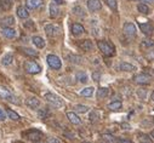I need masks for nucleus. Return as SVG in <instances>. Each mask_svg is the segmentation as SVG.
<instances>
[{"label":"nucleus","instance_id":"27","mask_svg":"<svg viewBox=\"0 0 154 143\" xmlns=\"http://www.w3.org/2000/svg\"><path fill=\"white\" fill-rule=\"evenodd\" d=\"M108 93H109V89H107V87H100L97 90V98L98 99L106 98L108 96Z\"/></svg>","mask_w":154,"mask_h":143},{"label":"nucleus","instance_id":"28","mask_svg":"<svg viewBox=\"0 0 154 143\" xmlns=\"http://www.w3.org/2000/svg\"><path fill=\"white\" fill-rule=\"evenodd\" d=\"M75 78L79 83H83V84H85L88 81V75L85 72H78V73L75 74Z\"/></svg>","mask_w":154,"mask_h":143},{"label":"nucleus","instance_id":"2","mask_svg":"<svg viewBox=\"0 0 154 143\" xmlns=\"http://www.w3.org/2000/svg\"><path fill=\"white\" fill-rule=\"evenodd\" d=\"M97 46H98L100 51H101L104 56L112 57V56L115 55V49H114V46H113L110 43H108V41H103V40H101V41L97 43Z\"/></svg>","mask_w":154,"mask_h":143},{"label":"nucleus","instance_id":"17","mask_svg":"<svg viewBox=\"0 0 154 143\" xmlns=\"http://www.w3.org/2000/svg\"><path fill=\"white\" fill-rule=\"evenodd\" d=\"M67 118H68V120L72 123V124H74V125H79V124H82V119L76 115L74 112H68L67 113Z\"/></svg>","mask_w":154,"mask_h":143},{"label":"nucleus","instance_id":"43","mask_svg":"<svg viewBox=\"0 0 154 143\" xmlns=\"http://www.w3.org/2000/svg\"><path fill=\"white\" fill-rule=\"evenodd\" d=\"M5 119H6V113L0 108V121H4Z\"/></svg>","mask_w":154,"mask_h":143},{"label":"nucleus","instance_id":"51","mask_svg":"<svg viewBox=\"0 0 154 143\" xmlns=\"http://www.w3.org/2000/svg\"><path fill=\"white\" fill-rule=\"evenodd\" d=\"M141 143H150V142H141Z\"/></svg>","mask_w":154,"mask_h":143},{"label":"nucleus","instance_id":"8","mask_svg":"<svg viewBox=\"0 0 154 143\" xmlns=\"http://www.w3.org/2000/svg\"><path fill=\"white\" fill-rule=\"evenodd\" d=\"M150 80H152V77L147 73H141V74L135 77V81L140 85H147L150 83Z\"/></svg>","mask_w":154,"mask_h":143},{"label":"nucleus","instance_id":"42","mask_svg":"<svg viewBox=\"0 0 154 143\" xmlns=\"http://www.w3.org/2000/svg\"><path fill=\"white\" fill-rule=\"evenodd\" d=\"M117 143H132L129 138H117V141H115Z\"/></svg>","mask_w":154,"mask_h":143},{"label":"nucleus","instance_id":"45","mask_svg":"<svg viewBox=\"0 0 154 143\" xmlns=\"http://www.w3.org/2000/svg\"><path fill=\"white\" fill-rule=\"evenodd\" d=\"M46 143H61L57 138H49L48 141H46Z\"/></svg>","mask_w":154,"mask_h":143},{"label":"nucleus","instance_id":"10","mask_svg":"<svg viewBox=\"0 0 154 143\" xmlns=\"http://www.w3.org/2000/svg\"><path fill=\"white\" fill-rule=\"evenodd\" d=\"M138 27H140L141 32H142L144 35H147V37L152 35V34H153V32H154L153 26H152L150 23H148V22H146V23H140V24H138Z\"/></svg>","mask_w":154,"mask_h":143},{"label":"nucleus","instance_id":"34","mask_svg":"<svg viewBox=\"0 0 154 143\" xmlns=\"http://www.w3.org/2000/svg\"><path fill=\"white\" fill-rule=\"evenodd\" d=\"M141 45H142L143 47H146V49H149V47H153V46H154V41H153L152 39H149V38H146V39L142 40Z\"/></svg>","mask_w":154,"mask_h":143},{"label":"nucleus","instance_id":"12","mask_svg":"<svg viewBox=\"0 0 154 143\" xmlns=\"http://www.w3.org/2000/svg\"><path fill=\"white\" fill-rule=\"evenodd\" d=\"M43 0H26V6L29 10H35L43 5Z\"/></svg>","mask_w":154,"mask_h":143},{"label":"nucleus","instance_id":"50","mask_svg":"<svg viewBox=\"0 0 154 143\" xmlns=\"http://www.w3.org/2000/svg\"><path fill=\"white\" fill-rule=\"evenodd\" d=\"M152 99L154 101V91H153V93H152Z\"/></svg>","mask_w":154,"mask_h":143},{"label":"nucleus","instance_id":"31","mask_svg":"<svg viewBox=\"0 0 154 143\" xmlns=\"http://www.w3.org/2000/svg\"><path fill=\"white\" fill-rule=\"evenodd\" d=\"M6 115L9 117V119L15 120V121H17V120H20V119H21V117H20L16 112H14L12 109H6Z\"/></svg>","mask_w":154,"mask_h":143},{"label":"nucleus","instance_id":"49","mask_svg":"<svg viewBox=\"0 0 154 143\" xmlns=\"http://www.w3.org/2000/svg\"><path fill=\"white\" fill-rule=\"evenodd\" d=\"M150 136H152V137H153V138H154V130H153V131H152V133H150Z\"/></svg>","mask_w":154,"mask_h":143},{"label":"nucleus","instance_id":"48","mask_svg":"<svg viewBox=\"0 0 154 143\" xmlns=\"http://www.w3.org/2000/svg\"><path fill=\"white\" fill-rule=\"evenodd\" d=\"M55 4H63V0H52Z\"/></svg>","mask_w":154,"mask_h":143},{"label":"nucleus","instance_id":"13","mask_svg":"<svg viewBox=\"0 0 154 143\" xmlns=\"http://www.w3.org/2000/svg\"><path fill=\"white\" fill-rule=\"evenodd\" d=\"M2 34L8 39H14L16 37V30L14 28H11V27H3Z\"/></svg>","mask_w":154,"mask_h":143},{"label":"nucleus","instance_id":"18","mask_svg":"<svg viewBox=\"0 0 154 143\" xmlns=\"http://www.w3.org/2000/svg\"><path fill=\"white\" fill-rule=\"evenodd\" d=\"M118 68L123 72H134V70H136V67L131 63H128V62H120Z\"/></svg>","mask_w":154,"mask_h":143},{"label":"nucleus","instance_id":"25","mask_svg":"<svg viewBox=\"0 0 154 143\" xmlns=\"http://www.w3.org/2000/svg\"><path fill=\"white\" fill-rule=\"evenodd\" d=\"M0 24H2L3 27H12L15 24V18L12 16H8V17H5V18L2 20Z\"/></svg>","mask_w":154,"mask_h":143},{"label":"nucleus","instance_id":"33","mask_svg":"<svg viewBox=\"0 0 154 143\" xmlns=\"http://www.w3.org/2000/svg\"><path fill=\"white\" fill-rule=\"evenodd\" d=\"M22 51L27 55V56H30V57H38V51H35V50H33V49H29V47H23L22 49Z\"/></svg>","mask_w":154,"mask_h":143},{"label":"nucleus","instance_id":"30","mask_svg":"<svg viewBox=\"0 0 154 143\" xmlns=\"http://www.w3.org/2000/svg\"><path fill=\"white\" fill-rule=\"evenodd\" d=\"M74 111L76 112V113H88L89 111H90V108L88 105H83V104H76L75 107H74Z\"/></svg>","mask_w":154,"mask_h":143},{"label":"nucleus","instance_id":"7","mask_svg":"<svg viewBox=\"0 0 154 143\" xmlns=\"http://www.w3.org/2000/svg\"><path fill=\"white\" fill-rule=\"evenodd\" d=\"M44 29H45L46 35H48V37H50V38L57 37V35L60 34V32H61L60 27H57V26H55V24H46V26L44 27Z\"/></svg>","mask_w":154,"mask_h":143},{"label":"nucleus","instance_id":"37","mask_svg":"<svg viewBox=\"0 0 154 143\" xmlns=\"http://www.w3.org/2000/svg\"><path fill=\"white\" fill-rule=\"evenodd\" d=\"M106 3H107V5L109 6V9H112L113 11H117V9H118L117 0H106Z\"/></svg>","mask_w":154,"mask_h":143},{"label":"nucleus","instance_id":"21","mask_svg":"<svg viewBox=\"0 0 154 143\" xmlns=\"http://www.w3.org/2000/svg\"><path fill=\"white\" fill-rule=\"evenodd\" d=\"M122 107H123V103L120 101H113L112 103L108 104V109L113 112H118L122 109Z\"/></svg>","mask_w":154,"mask_h":143},{"label":"nucleus","instance_id":"20","mask_svg":"<svg viewBox=\"0 0 154 143\" xmlns=\"http://www.w3.org/2000/svg\"><path fill=\"white\" fill-rule=\"evenodd\" d=\"M49 11H50V17H51V18H56V17L60 15V9H58L57 4H55L54 2L50 4Z\"/></svg>","mask_w":154,"mask_h":143},{"label":"nucleus","instance_id":"14","mask_svg":"<svg viewBox=\"0 0 154 143\" xmlns=\"http://www.w3.org/2000/svg\"><path fill=\"white\" fill-rule=\"evenodd\" d=\"M78 45H79V47H80L83 51H91V50L94 49V44H92V41L89 40V39L80 40Z\"/></svg>","mask_w":154,"mask_h":143},{"label":"nucleus","instance_id":"9","mask_svg":"<svg viewBox=\"0 0 154 143\" xmlns=\"http://www.w3.org/2000/svg\"><path fill=\"white\" fill-rule=\"evenodd\" d=\"M27 137H28V139H30L33 142H39L43 137V133L39 130H30L27 132Z\"/></svg>","mask_w":154,"mask_h":143},{"label":"nucleus","instance_id":"32","mask_svg":"<svg viewBox=\"0 0 154 143\" xmlns=\"http://www.w3.org/2000/svg\"><path fill=\"white\" fill-rule=\"evenodd\" d=\"M94 90H95V89H94L92 86L85 87V89H83V90L80 91V95H82V96H84V97H90V96H92Z\"/></svg>","mask_w":154,"mask_h":143},{"label":"nucleus","instance_id":"41","mask_svg":"<svg viewBox=\"0 0 154 143\" xmlns=\"http://www.w3.org/2000/svg\"><path fill=\"white\" fill-rule=\"evenodd\" d=\"M48 115H49V113H48L46 109H42V111H39V117H40L42 119H45Z\"/></svg>","mask_w":154,"mask_h":143},{"label":"nucleus","instance_id":"36","mask_svg":"<svg viewBox=\"0 0 154 143\" xmlns=\"http://www.w3.org/2000/svg\"><path fill=\"white\" fill-rule=\"evenodd\" d=\"M73 12H74V15H76V16L85 17V12H84V10H83L82 6H75V8H73Z\"/></svg>","mask_w":154,"mask_h":143},{"label":"nucleus","instance_id":"23","mask_svg":"<svg viewBox=\"0 0 154 143\" xmlns=\"http://www.w3.org/2000/svg\"><path fill=\"white\" fill-rule=\"evenodd\" d=\"M17 16H18L20 18H23V20L28 18L29 12H28L27 8H24V6H18V8H17Z\"/></svg>","mask_w":154,"mask_h":143},{"label":"nucleus","instance_id":"46","mask_svg":"<svg viewBox=\"0 0 154 143\" xmlns=\"http://www.w3.org/2000/svg\"><path fill=\"white\" fill-rule=\"evenodd\" d=\"M120 126H122V127H123L124 130H130V129H131V126H130L129 124H126V123H123V124H122Z\"/></svg>","mask_w":154,"mask_h":143},{"label":"nucleus","instance_id":"44","mask_svg":"<svg viewBox=\"0 0 154 143\" xmlns=\"http://www.w3.org/2000/svg\"><path fill=\"white\" fill-rule=\"evenodd\" d=\"M24 27H26V28H33V27H34V22L30 21V20H28V21L24 23Z\"/></svg>","mask_w":154,"mask_h":143},{"label":"nucleus","instance_id":"35","mask_svg":"<svg viewBox=\"0 0 154 143\" xmlns=\"http://www.w3.org/2000/svg\"><path fill=\"white\" fill-rule=\"evenodd\" d=\"M100 118H101V114H100L97 111H92V112L90 113V117H89L90 121H92V123H96Z\"/></svg>","mask_w":154,"mask_h":143},{"label":"nucleus","instance_id":"40","mask_svg":"<svg viewBox=\"0 0 154 143\" xmlns=\"http://www.w3.org/2000/svg\"><path fill=\"white\" fill-rule=\"evenodd\" d=\"M137 96H138L140 98L144 99V97H146V90H143V89H140V90L137 91Z\"/></svg>","mask_w":154,"mask_h":143},{"label":"nucleus","instance_id":"38","mask_svg":"<svg viewBox=\"0 0 154 143\" xmlns=\"http://www.w3.org/2000/svg\"><path fill=\"white\" fill-rule=\"evenodd\" d=\"M102 138H103L104 141L109 142V143H114L115 141H117V138H115L114 136H112V135H109V133H104V135H102Z\"/></svg>","mask_w":154,"mask_h":143},{"label":"nucleus","instance_id":"47","mask_svg":"<svg viewBox=\"0 0 154 143\" xmlns=\"http://www.w3.org/2000/svg\"><path fill=\"white\" fill-rule=\"evenodd\" d=\"M140 2H142V3H150V4H153V3H154V0H140Z\"/></svg>","mask_w":154,"mask_h":143},{"label":"nucleus","instance_id":"22","mask_svg":"<svg viewBox=\"0 0 154 143\" xmlns=\"http://www.w3.org/2000/svg\"><path fill=\"white\" fill-rule=\"evenodd\" d=\"M67 59L70 62V63H74V64H80L83 62V57L78 56V55H74V53H69L67 55Z\"/></svg>","mask_w":154,"mask_h":143},{"label":"nucleus","instance_id":"1","mask_svg":"<svg viewBox=\"0 0 154 143\" xmlns=\"http://www.w3.org/2000/svg\"><path fill=\"white\" fill-rule=\"evenodd\" d=\"M0 98L2 99H5L8 102H11L14 104H20V101L16 98V96L11 92V90L6 86H0Z\"/></svg>","mask_w":154,"mask_h":143},{"label":"nucleus","instance_id":"39","mask_svg":"<svg viewBox=\"0 0 154 143\" xmlns=\"http://www.w3.org/2000/svg\"><path fill=\"white\" fill-rule=\"evenodd\" d=\"M92 79H94V81H100V79H101V73L100 72H94L92 73Z\"/></svg>","mask_w":154,"mask_h":143},{"label":"nucleus","instance_id":"5","mask_svg":"<svg viewBox=\"0 0 154 143\" xmlns=\"http://www.w3.org/2000/svg\"><path fill=\"white\" fill-rule=\"evenodd\" d=\"M123 32H124V34L126 35L128 38H135L136 34H137V29H136L135 24L131 23V22H126V23L124 24Z\"/></svg>","mask_w":154,"mask_h":143},{"label":"nucleus","instance_id":"26","mask_svg":"<svg viewBox=\"0 0 154 143\" xmlns=\"http://www.w3.org/2000/svg\"><path fill=\"white\" fill-rule=\"evenodd\" d=\"M12 61H14V55L11 53V52H9V53H6L3 58H2V64L3 65H10L11 63H12Z\"/></svg>","mask_w":154,"mask_h":143},{"label":"nucleus","instance_id":"4","mask_svg":"<svg viewBox=\"0 0 154 143\" xmlns=\"http://www.w3.org/2000/svg\"><path fill=\"white\" fill-rule=\"evenodd\" d=\"M24 69H26L27 73H29V74H38V73H40V72H42V67L38 63L33 62V61L26 62L24 63Z\"/></svg>","mask_w":154,"mask_h":143},{"label":"nucleus","instance_id":"52","mask_svg":"<svg viewBox=\"0 0 154 143\" xmlns=\"http://www.w3.org/2000/svg\"><path fill=\"white\" fill-rule=\"evenodd\" d=\"M84 143H90V142H84Z\"/></svg>","mask_w":154,"mask_h":143},{"label":"nucleus","instance_id":"6","mask_svg":"<svg viewBox=\"0 0 154 143\" xmlns=\"http://www.w3.org/2000/svg\"><path fill=\"white\" fill-rule=\"evenodd\" d=\"M46 62L52 69H61V67H62V62H61L60 57H57L56 55H48Z\"/></svg>","mask_w":154,"mask_h":143},{"label":"nucleus","instance_id":"19","mask_svg":"<svg viewBox=\"0 0 154 143\" xmlns=\"http://www.w3.org/2000/svg\"><path fill=\"white\" fill-rule=\"evenodd\" d=\"M32 41H33V44L38 47V49H44L45 47V40L42 38V37H38V35H35V37H33L32 38Z\"/></svg>","mask_w":154,"mask_h":143},{"label":"nucleus","instance_id":"29","mask_svg":"<svg viewBox=\"0 0 154 143\" xmlns=\"http://www.w3.org/2000/svg\"><path fill=\"white\" fill-rule=\"evenodd\" d=\"M137 10H138V12H141V14H143V15L150 14V9L148 8V5H146V4H143V3H141V4L137 5Z\"/></svg>","mask_w":154,"mask_h":143},{"label":"nucleus","instance_id":"11","mask_svg":"<svg viewBox=\"0 0 154 143\" xmlns=\"http://www.w3.org/2000/svg\"><path fill=\"white\" fill-rule=\"evenodd\" d=\"M88 9L91 12H96L102 9V4L100 0H88Z\"/></svg>","mask_w":154,"mask_h":143},{"label":"nucleus","instance_id":"24","mask_svg":"<svg viewBox=\"0 0 154 143\" xmlns=\"http://www.w3.org/2000/svg\"><path fill=\"white\" fill-rule=\"evenodd\" d=\"M14 0H0V9L3 11H8L11 9Z\"/></svg>","mask_w":154,"mask_h":143},{"label":"nucleus","instance_id":"15","mask_svg":"<svg viewBox=\"0 0 154 143\" xmlns=\"http://www.w3.org/2000/svg\"><path fill=\"white\" fill-rule=\"evenodd\" d=\"M26 104L32 109H36L40 105V101L36 97H30V98H27L26 99Z\"/></svg>","mask_w":154,"mask_h":143},{"label":"nucleus","instance_id":"3","mask_svg":"<svg viewBox=\"0 0 154 143\" xmlns=\"http://www.w3.org/2000/svg\"><path fill=\"white\" fill-rule=\"evenodd\" d=\"M45 99H46V102H49L52 107H55V108H62V107L64 105V102H63V99L61 98V97H58L57 95H55V93H51V92H48V93H45Z\"/></svg>","mask_w":154,"mask_h":143},{"label":"nucleus","instance_id":"16","mask_svg":"<svg viewBox=\"0 0 154 143\" xmlns=\"http://www.w3.org/2000/svg\"><path fill=\"white\" fill-rule=\"evenodd\" d=\"M84 32H85V29L82 24H79V23H73L72 24V33H73V35H75V37L82 35Z\"/></svg>","mask_w":154,"mask_h":143}]
</instances>
